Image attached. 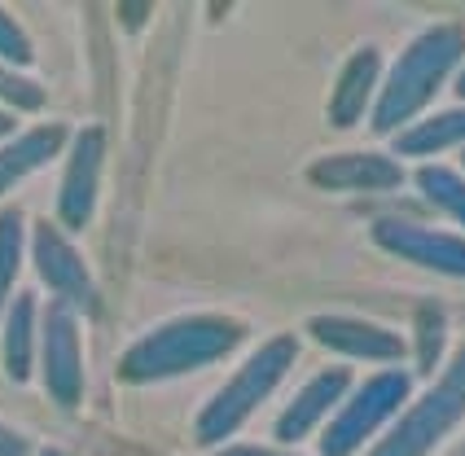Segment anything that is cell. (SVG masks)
<instances>
[{
	"mask_svg": "<svg viewBox=\"0 0 465 456\" xmlns=\"http://www.w3.org/2000/svg\"><path fill=\"white\" fill-rule=\"evenodd\" d=\"M465 57V26L461 23H440L421 31L409 49L400 53V62L391 66L382 97L373 105V127L378 132H395L400 124H413L417 110L430 105V97L443 88V79L457 71Z\"/></svg>",
	"mask_w": 465,
	"mask_h": 456,
	"instance_id": "6da1fadb",
	"label": "cell"
},
{
	"mask_svg": "<svg viewBox=\"0 0 465 456\" xmlns=\"http://www.w3.org/2000/svg\"><path fill=\"white\" fill-rule=\"evenodd\" d=\"M461 417H465V342L457 347L452 364L435 378V386L395 417V426L382 434V443L369 456H430L443 443V434L452 431Z\"/></svg>",
	"mask_w": 465,
	"mask_h": 456,
	"instance_id": "7a4b0ae2",
	"label": "cell"
},
{
	"mask_svg": "<svg viewBox=\"0 0 465 456\" xmlns=\"http://www.w3.org/2000/svg\"><path fill=\"white\" fill-rule=\"evenodd\" d=\"M409 391H413V378L400 373V369H387V373L369 378L361 391L351 395V404L338 412L334 426H330V434H325V456H347L351 448H361L387 417H395L400 408L409 404Z\"/></svg>",
	"mask_w": 465,
	"mask_h": 456,
	"instance_id": "3957f363",
	"label": "cell"
},
{
	"mask_svg": "<svg viewBox=\"0 0 465 456\" xmlns=\"http://www.w3.org/2000/svg\"><path fill=\"white\" fill-rule=\"evenodd\" d=\"M373 242L382 251L417 263V268H430V273L465 281V237H457V233H443V228L413 224V220H395L391 215V220L373 224Z\"/></svg>",
	"mask_w": 465,
	"mask_h": 456,
	"instance_id": "277c9868",
	"label": "cell"
},
{
	"mask_svg": "<svg viewBox=\"0 0 465 456\" xmlns=\"http://www.w3.org/2000/svg\"><path fill=\"white\" fill-rule=\"evenodd\" d=\"M316 180L330 189H400L404 167L382 154H338L325 167H316Z\"/></svg>",
	"mask_w": 465,
	"mask_h": 456,
	"instance_id": "5b68a950",
	"label": "cell"
},
{
	"mask_svg": "<svg viewBox=\"0 0 465 456\" xmlns=\"http://www.w3.org/2000/svg\"><path fill=\"white\" fill-rule=\"evenodd\" d=\"M316 333H321L330 347H338V352H347V355H361V360H387V364H395V360L404 355V338H400V333L364 325V321L325 316V321H316Z\"/></svg>",
	"mask_w": 465,
	"mask_h": 456,
	"instance_id": "8992f818",
	"label": "cell"
},
{
	"mask_svg": "<svg viewBox=\"0 0 465 456\" xmlns=\"http://www.w3.org/2000/svg\"><path fill=\"white\" fill-rule=\"evenodd\" d=\"M452 145H465V105L430 114V119H417L413 127H404L395 136V154L400 158H426V154H443Z\"/></svg>",
	"mask_w": 465,
	"mask_h": 456,
	"instance_id": "52a82bcc",
	"label": "cell"
},
{
	"mask_svg": "<svg viewBox=\"0 0 465 456\" xmlns=\"http://www.w3.org/2000/svg\"><path fill=\"white\" fill-rule=\"evenodd\" d=\"M373 84H378V53L373 49H361V57L342 71V84H338V97H334V124L347 127L361 119L364 102H369V93H373Z\"/></svg>",
	"mask_w": 465,
	"mask_h": 456,
	"instance_id": "ba28073f",
	"label": "cell"
},
{
	"mask_svg": "<svg viewBox=\"0 0 465 456\" xmlns=\"http://www.w3.org/2000/svg\"><path fill=\"white\" fill-rule=\"evenodd\" d=\"M347 382H351V378H347V369H334V373L316 378V382L308 386V391L299 395V404H294V412L285 417L282 431H285V434H303V431L312 426V421H316V417L325 412V408L338 404V395L347 391Z\"/></svg>",
	"mask_w": 465,
	"mask_h": 456,
	"instance_id": "9c48e42d",
	"label": "cell"
},
{
	"mask_svg": "<svg viewBox=\"0 0 465 456\" xmlns=\"http://www.w3.org/2000/svg\"><path fill=\"white\" fill-rule=\"evenodd\" d=\"M417 189L426 193V203L448 211L465 228V176L461 172H452V167H421L417 172Z\"/></svg>",
	"mask_w": 465,
	"mask_h": 456,
	"instance_id": "30bf717a",
	"label": "cell"
},
{
	"mask_svg": "<svg viewBox=\"0 0 465 456\" xmlns=\"http://www.w3.org/2000/svg\"><path fill=\"white\" fill-rule=\"evenodd\" d=\"M443 342H448V316H443L435 303L417 307V373H435L443 355Z\"/></svg>",
	"mask_w": 465,
	"mask_h": 456,
	"instance_id": "8fae6325",
	"label": "cell"
},
{
	"mask_svg": "<svg viewBox=\"0 0 465 456\" xmlns=\"http://www.w3.org/2000/svg\"><path fill=\"white\" fill-rule=\"evenodd\" d=\"M215 347V338H184V333H176V338H167V342H158V347H150L145 352V364H176V360H193V355H203Z\"/></svg>",
	"mask_w": 465,
	"mask_h": 456,
	"instance_id": "7c38bea8",
	"label": "cell"
},
{
	"mask_svg": "<svg viewBox=\"0 0 465 456\" xmlns=\"http://www.w3.org/2000/svg\"><path fill=\"white\" fill-rule=\"evenodd\" d=\"M457 97H465V66H461V75H457Z\"/></svg>",
	"mask_w": 465,
	"mask_h": 456,
	"instance_id": "4fadbf2b",
	"label": "cell"
},
{
	"mask_svg": "<svg viewBox=\"0 0 465 456\" xmlns=\"http://www.w3.org/2000/svg\"><path fill=\"white\" fill-rule=\"evenodd\" d=\"M461 163H465V154H461Z\"/></svg>",
	"mask_w": 465,
	"mask_h": 456,
	"instance_id": "5bb4252c",
	"label": "cell"
}]
</instances>
